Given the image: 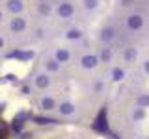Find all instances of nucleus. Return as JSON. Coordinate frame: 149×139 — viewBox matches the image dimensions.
Wrapping results in <instances>:
<instances>
[{
    "label": "nucleus",
    "mask_w": 149,
    "mask_h": 139,
    "mask_svg": "<svg viewBox=\"0 0 149 139\" xmlns=\"http://www.w3.org/2000/svg\"><path fill=\"white\" fill-rule=\"evenodd\" d=\"M127 24H129V28H132V30H138V28L142 26V17L140 15H130Z\"/></svg>",
    "instance_id": "obj_1"
},
{
    "label": "nucleus",
    "mask_w": 149,
    "mask_h": 139,
    "mask_svg": "<svg viewBox=\"0 0 149 139\" xmlns=\"http://www.w3.org/2000/svg\"><path fill=\"white\" fill-rule=\"evenodd\" d=\"M58 13H60V17H71L73 15V6L71 4H62L58 9Z\"/></svg>",
    "instance_id": "obj_2"
},
{
    "label": "nucleus",
    "mask_w": 149,
    "mask_h": 139,
    "mask_svg": "<svg viewBox=\"0 0 149 139\" xmlns=\"http://www.w3.org/2000/svg\"><path fill=\"white\" fill-rule=\"evenodd\" d=\"M82 65L86 69L95 67V65H97V58H95V56H84V58H82Z\"/></svg>",
    "instance_id": "obj_3"
},
{
    "label": "nucleus",
    "mask_w": 149,
    "mask_h": 139,
    "mask_svg": "<svg viewBox=\"0 0 149 139\" xmlns=\"http://www.w3.org/2000/svg\"><path fill=\"white\" fill-rule=\"evenodd\" d=\"M21 2H19V0H9L8 2V9L9 11H21Z\"/></svg>",
    "instance_id": "obj_4"
},
{
    "label": "nucleus",
    "mask_w": 149,
    "mask_h": 139,
    "mask_svg": "<svg viewBox=\"0 0 149 139\" xmlns=\"http://www.w3.org/2000/svg\"><path fill=\"white\" fill-rule=\"evenodd\" d=\"M22 28H24V21H22V19H15V21L11 22V30L19 32V30H22Z\"/></svg>",
    "instance_id": "obj_5"
},
{
    "label": "nucleus",
    "mask_w": 149,
    "mask_h": 139,
    "mask_svg": "<svg viewBox=\"0 0 149 139\" xmlns=\"http://www.w3.org/2000/svg\"><path fill=\"white\" fill-rule=\"evenodd\" d=\"M56 58H58V61H67V59H69V52H67V50H58V52H56Z\"/></svg>",
    "instance_id": "obj_6"
},
{
    "label": "nucleus",
    "mask_w": 149,
    "mask_h": 139,
    "mask_svg": "<svg viewBox=\"0 0 149 139\" xmlns=\"http://www.w3.org/2000/svg\"><path fill=\"white\" fill-rule=\"evenodd\" d=\"M36 83H37V87H47V85H49V78H47V76H39L36 80Z\"/></svg>",
    "instance_id": "obj_7"
},
{
    "label": "nucleus",
    "mask_w": 149,
    "mask_h": 139,
    "mask_svg": "<svg viewBox=\"0 0 149 139\" xmlns=\"http://www.w3.org/2000/svg\"><path fill=\"white\" fill-rule=\"evenodd\" d=\"M41 104H43L45 109H52V108H54V100H52V98H43V102H41Z\"/></svg>",
    "instance_id": "obj_8"
},
{
    "label": "nucleus",
    "mask_w": 149,
    "mask_h": 139,
    "mask_svg": "<svg viewBox=\"0 0 149 139\" xmlns=\"http://www.w3.org/2000/svg\"><path fill=\"white\" fill-rule=\"evenodd\" d=\"M60 111H62L63 115H69V113H73V106H71V104H62Z\"/></svg>",
    "instance_id": "obj_9"
},
{
    "label": "nucleus",
    "mask_w": 149,
    "mask_h": 139,
    "mask_svg": "<svg viewBox=\"0 0 149 139\" xmlns=\"http://www.w3.org/2000/svg\"><path fill=\"white\" fill-rule=\"evenodd\" d=\"M125 58H127L129 61H130V59H134V58H136V50H134V48H129L127 52H125Z\"/></svg>",
    "instance_id": "obj_10"
},
{
    "label": "nucleus",
    "mask_w": 149,
    "mask_h": 139,
    "mask_svg": "<svg viewBox=\"0 0 149 139\" xmlns=\"http://www.w3.org/2000/svg\"><path fill=\"white\" fill-rule=\"evenodd\" d=\"M67 37H69V39H78V37H80V32H78V30H69Z\"/></svg>",
    "instance_id": "obj_11"
},
{
    "label": "nucleus",
    "mask_w": 149,
    "mask_h": 139,
    "mask_svg": "<svg viewBox=\"0 0 149 139\" xmlns=\"http://www.w3.org/2000/svg\"><path fill=\"white\" fill-rule=\"evenodd\" d=\"M138 104L140 106H149V96H140V98H138Z\"/></svg>",
    "instance_id": "obj_12"
},
{
    "label": "nucleus",
    "mask_w": 149,
    "mask_h": 139,
    "mask_svg": "<svg viewBox=\"0 0 149 139\" xmlns=\"http://www.w3.org/2000/svg\"><path fill=\"white\" fill-rule=\"evenodd\" d=\"M84 6H86V8H95L97 6V0H84Z\"/></svg>",
    "instance_id": "obj_13"
},
{
    "label": "nucleus",
    "mask_w": 149,
    "mask_h": 139,
    "mask_svg": "<svg viewBox=\"0 0 149 139\" xmlns=\"http://www.w3.org/2000/svg\"><path fill=\"white\" fill-rule=\"evenodd\" d=\"M121 78H123V71L116 69V71H114V80H121Z\"/></svg>",
    "instance_id": "obj_14"
},
{
    "label": "nucleus",
    "mask_w": 149,
    "mask_h": 139,
    "mask_svg": "<svg viewBox=\"0 0 149 139\" xmlns=\"http://www.w3.org/2000/svg\"><path fill=\"white\" fill-rule=\"evenodd\" d=\"M47 67H49V71H56V69H58V63H56V61H49Z\"/></svg>",
    "instance_id": "obj_15"
},
{
    "label": "nucleus",
    "mask_w": 149,
    "mask_h": 139,
    "mask_svg": "<svg viewBox=\"0 0 149 139\" xmlns=\"http://www.w3.org/2000/svg\"><path fill=\"white\" fill-rule=\"evenodd\" d=\"M102 39H112V30H104V32H102Z\"/></svg>",
    "instance_id": "obj_16"
},
{
    "label": "nucleus",
    "mask_w": 149,
    "mask_h": 139,
    "mask_svg": "<svg viewBox=\"0 0 149 139\" xmlns=\"http://www.w3.org/2000/svg\"><path fill=\"white\" fill-rule=\"evenodd\" d=\"M102 59H110V50H104V52H102Z\"/></svg>",
    "instance_id": "obj_17"
},
{
    "label": "nucleus",
    "mask_w": 149,
    "mask_h": 139,
    "mask_svg": "<svg viewBox=\"0 0 149 139\" xmlns=\"http://www.w3.org/2000/svg\"><path fill=\"white\" fill-rule=\"evenodd\" d=\"M102 115H104V113H101V119H99V122H102ZM95 128H97V130H102V126H101V124H95Z\"/></svg>",
    "instance_id": "obj_18"
},
{
    "label": "nucleus",
    "mask_w": 149,
    "mask_h": 139,
    "mask_svg": "<svg viewBox=\"0 0 149 139\" xmlns=\"http://www.w3.org/2000/svg\"><path fill=\"white\" fill-rule=\"evenodd\" d=\"M142 115H143V113H142V109H138L136 113H134V117H136V119H140V117H142Z\"/></svg>",
    "instance_id": "obj_19"
},
{
    "label": "nucleus",
    "mask_w": 149,
    "mask_h": 139,
    "mask_svg": "<svg viewBox=\"0 0 149 139\" xmlns=\"http://www.w3.org/2000/svg\"><path fill=\"white\" fill-rule=\"evenodd\" d=\"M130 2H132V0H123V4H125V6H129Z\"/></svg>",
    "instance_id": "obj_20"
},
{
    "label": "nucleus",
    "mask_w": 149,
    "mask_h": 139,
    "mask_svg": "<svg viewBox=\"0 0 149 139\" xmlns=\"http://www.w3.org/2000/svg\"><path fill=\"white\" fill-rule=\"evenodd\" d=\"M146 71H147V72H149V61H147V63H146Z\"/></svg>",
    "instance_id": "obj_21"
}]
</instances>
